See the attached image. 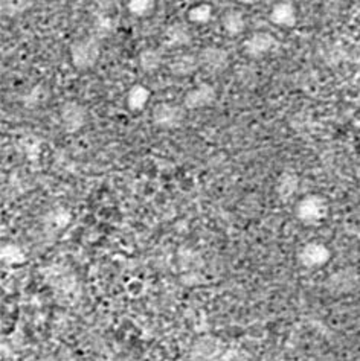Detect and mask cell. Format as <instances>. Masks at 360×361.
Listing matches in <instances>:
<instances>
[{
  "label": "cell",
  "mask_w": 360,
  "mask_h": 361,
  "mask_svg": "<svg viewBox=\"0 0 360 361\" xmlns=\"http://www.w3.org/2000/svg\"><path fill=\"white\" fill-rule=\"evenodd\" d=\"M200 69L198 56L193 54H179L168 61V71L177 78H186Z\"/></svg>",
  "instance_id": "cell-9"
},
{
  "label": "cell",
  "mask_w": 360,
  "mask_h": 361,
  "mask_svg": "<svg viewBox=\"0 0 360 361\" xmlns=\"http://www.w3.org/2000/svg\"><path fill=\"white\" fill-rule=\"evenodd\" d=\"M47 97H49V92H47L44 85L37 84L30 92L25 94L23 104H25V107H30V109L39 107V106H42L43 102H46Z\"/></svg>",
  "instance_id": "cell-20"
},
{
  "label": "cell",
  "mask_w": 360,
  "mask_h": 361,
  "mask_svg": "<svg viewBox=\"0 0 360 361\" xmlns=\"http://www.w3.org/2000/svg\"><path fill=\"white\" fill-rule=\"evenodd\" d=\"M150 98H151V92L145 87L144 84L131 85L127 93V107L130 111L139 113L147 107Z\"/></svg>",
  "instance_id": "cell-13"
},
{
  "label": "cell",
  "mask_w": 360,
  "mask_h": 361,
  "mask_svg": "<svg viewBox=\"0 0 360 361\" xmlns=\"http://www.w3.org/2000/svg\"><path fill=\"white\" fill-rule=\"evenodd\" d=\"M26 259L23 250L17 244H5L2 247V261L8 267H16L22 265Z\"/></svg>",
  "instance_id": "cell-18"
},
{
  "label": "cell",
  "mask_w": 360,
  "mask_h": 361,
  "mask_svg": "<svg viewBox=\"0 0 360 361\" xmlns=\"http://www.w3.org/2000/svg\"><path fill=\"white\" fill-rule=\"evenodd\" d=\"M270 22L281 27H293L298 23V11L296 6L290 0H281L277 5H273L269 14Z\"/></svg>",
  "instance_id": "cell-10"
},
{
  "label": "cell",
  "mask_w": 360,
  "mask_h": 361,
  "mask_svg": "<svg viewBox=\"0 0 360 361\" xmlns=\"http://www.w3.org/2000/svg\"><path fill=\"white\" fill-rule=\"evenodd\" d=\"M278 47L280 42L270 32H253L243 42V52L251 59H263Z\"/></svg>",
  "instance_id": "cell-7"
},
{
  "label": "cell",
  "mask_w": 360,
  "mask_h": 361,
  "mask_svg": "<svg viewBox=\"0 0 360 361\" xmlns=\"http://www.w3.org/2000/svg\"><path fill=\"white\" fill-rule=\"evenodd\" d=\"M331 249L322 241H308L299 247L296 259L301 267L307 270H319L331 261Z\"/></svg>",
  "instance_id": "cell-3"
},
{
  "label": "cell",
  "mask_w": 360,
  "mask_h": 361,
  "mask_svg": "<svg viewBox=\"0 0 360 361\" xmlns=\"http://www.w3.org/2000/svg\"><path fill=\"white\" fill-rule=\"evenodd\" d=\"M186 109L173 102H159L151 111V121L160 130H176L184 126Z\"/></svg>",
  "instance_id": "cell-4"
},
{
  "label": "cell",
  "mask_w": 360,
  "mask_h": 361,
  "mask_svg": "<svg viewBox=\"0 0 360 361\" xmlns=\"http://www.w3.org/2000/svg\"><path fill=\"white\" fill-rule=\"evenodd\" d=\"M222 26L227 35L236 37L243 34V31L246 30V18L239 9H229L222 17Z\"/></svg>",
  "instance_id": "cell-14"
},
{
  "label": "cell",
  "mask_w": 360,
  "mask_h": 361,
  "mask_svg": "<svg viewBox=\"0 0 360 361\" xmlns=\"http://www.w3.org/2000/svg\"><path fill=\"white\" fill-rule=\"evenodd\" d=\"M155 8L156 0H128L127 2L128 13L138 18L150 17L155 13Z\"/></svg>",
  "instance_id": "cell-17"
},
{
  "label": "cell",
  "mask_w": 360,
  "mask_h": 361,
  "mask_svg": "<svg viewBox=\"0 0 360 361\" xmlns=\"http://www.w3.org/2000/svg\"><path fill=\"white\" fill-rule=\"evenodd\" d=\"M88 110L80 102L69 101L64 102L60 109V123L61 128L68 135H75L81 131L88 123Z\"/></svg>",
  "instance_id": "cell-5"
},
{
  "label": "cell",
  "mask_w": 360,
  "mask_h": 361,
  "mask_svg": "<svg viewBox=\"0 0 360 361\" xmlns=\"http://www.w3.org/2000/svg\"><path fill=\"white\" fill-rule=\"evenodd\" d=\"M299 188V177L292 173V171H286L282 173L277 182V194L281 198V200H289Z\"/></svg>",
  "instance_id": "cell-15"
},
{
  "label": "cell",
  "mask_w": 360,
  "mask_h": 361,
  "mask_svg": "<svg viewBox=\"0 0 360 361\" xmlns=\"http://www.w3.org/2000/svg\"><path fill=\"white\" fill-rule=\"evenodd\" d=\"M34 4L35 0H2L0 9H2V14L5 17L14 18L30 11V9L34 6Z\"/></svg>",
  "instance_id": "cell-16"
},
{
  "label": "cell",
  "mask_w": 360,
  "mask_h": 361,
  "mask_svg": "<svg viewBox=\"0 0 360 361\" xmlns=\"http://www.w3.org/2000/svg\"><path fill=\"white\" fill-rule=\"evenodd\" d=\"M139 68L145 73H155L157 72L164 64V54L156 47H145L138 55Z\"/></svg>",
  "instance_id": "cell-12"
},
{
  "label": "cell",
  "mask_w": 360,
  "mask_h": 361,
  "mask_svg": "<svg viewBox=\"0 0 360 361\" xmlns=\"http://www.w3.org/2000/svg\"><path fill=\"white\" fill-rule=\"evenodd\" d=\"M162 42L169 49H177V47H185L191 44L193 35L186 25L176 22L167 26L162 35Z\"/></svg>",
  "instance_id": "cell-11"
},
{
  "label": "cell",
  "mask_w": 360,
  "mask_h": 361,
  "mask_svg": "<svg viewBox=\"0 0 360 361\" xmlns=\"http://www.w3.org/2000/svg\"><path fill=\"white\" fill-rule=\"evenodd\" d=\"M236 2L241 5H255V4H258L260 0H236Z\"/></svg>",
  "instance_id": "cell-21"
},
{
  "label": "cell",
  "mask_w": 360,
  "mask_h": 361,
  "mask_svg": "<svg viewBox=\"0 0 360 361\" xmlns=\"http://www.w3.org/2000/svg\"><path fill=\"white\" fill-rule=\"evenodd\" d=\"M197 56L200 69L210 75H220L229 68V54L220 46H206Z\"/></svg>",
  "instance_id": "cell-6"
},
{
  "label": "cell",
  "mask_w": 360,
  "mask_h": 361,
  "mask_svg": "<svg viewBox=\"0 0 360 361\" xmlns=\"http://www.w3.org/2000/svg\"><path fill=\"white\" fill-rule=\"evenodd\" d=\"M330 215V203L319 194H308L301 197L295 203L296 220L304 226H319Z\"/></svg>",
  "instance_id": "cell-1"
},
{
  "label": "cell",
  "mask_w": 360,
  "mask_h": 361,
  "mask_svg": "<svg viewBox=\"0 0 360 361\" xmlns=\"http://www.w3.org/2000/svg\"><path fill=\"white\" fill-rule=\"evenodd\" d=\"M212 13V6L210 4H198L188 11V20L196 25H203L211 20Z\"/></svg>",
  "instance_id": "cell-19"
},
{
  "label": "cell",
  "mask_w": 360,
  "mask_h": 361,
  "mask_svg": "<svg viewBox=\"0 0 360 361\" xmlns=\"http://www.w3.org/2000/svg\"><path fill=\"white\" fill-rule=\"evenodd\" d=\"M217 101V90L210 82H200L184 97V107L189 111L211 107Z\"/></svg>",
  "instance_id": "cell-8"
},
{
  "label": "cell",
  "mask_w": 360,
  "mask_h": 361,
  "mask_svg": "<svg viewBox=\"0 0 360 361\" xmlns=\"http://www.w3.org/2000/svg\"><path fill=\"white\" fill-rule=\"evenodd\" d=\"M71 63L78 71H90L101 59V43L97 37H84L71 44Z\"/></svg>",
  "instance_id": "cell-2"
}]
</instances>
